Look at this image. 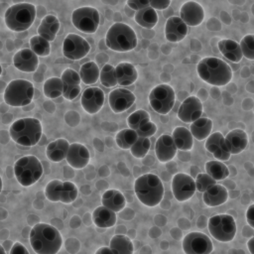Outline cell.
<instances>
[{"label":"cell","instance_id":"obj_1","mask_svg":"<svg viewBox=\"0 0 254 254\" xmlns=\"http://www.w3.org/2000/svg\"><path fill=\"white\" fill-rule=\"evenodd\" d=\"M29 240L36 254H58L63 245L60 231L55 226L43 222L32 227Z\"/></svg>","mask_w":254,"mask_h":254},{"label":"cell","instance_id":"obj_2","mask_svg":"<svg viewBox=\"0 0 254 254\" xmlns=\"http://www.w3.org/2000/svg\"><path fill=\"white\" fill-rule=\"evenodd\" d=\"M199 78L214 86H224L232 79V69L228 64L218 58L207 57L199 61L196 65Z\"/></svg>","mask_w":254,"mask_h":254},{"label":"cell","instance_id":"obj_3","mask_svg":"<svg viewBox=\"0 0 254 254\" xmlns=\"http://www.w3.org/2000/svg\"><path fill=\"white\" fill-rule=\"evenodd\" d=\"M43 127L40 120L34 117H25L14 121L9 128L11 139L23 147H33L41 139Z\"/></svg>","mask_w":254,"mask_h":254},{"label":"cell","instance_id":"obj_4","mask_svg":"<svg viewBox=\"0 0 254 254\" xmlns=\"http://www.w3.org/2000/svg\"><path fill=\"white\" fill-rule=\"evenodd\" d=\"M134 190L137 198L146 206L158 205L164 196V186L158 176L148 173L135 180Z\"/></svg>","mask_w":254,"mask_h":254},{"label":"cell","instance_id":"obj_5","mask_svg":"<svg viewBox=\"0 0 254 254\" xmlns=\"http://www.w3.org/2000/svg\"><path fill=\"white\" fill-rule=\"evenodd\" d=\"M37 10L35 5L27 2L16 3L7 8L4 13L6 27L13 32L27 31L35 22Z\"/></svg>","mask_w":254,"mask_h":254},{"label":"cell","instance_id":"obj_6","mask_svg":"<svg viewBox=\"0 0 254 254\" xmlns=\"http://www.w3.org/2000/svg\"><path fill=\"white\" fill-rule=\"evenodd\" d=\"M105 44L108 49L114 52H130L137 46V36L133 28L129 25L115 23L106 33Z\"/></svg>","mask_w":254,"mask_h":254},{"label":"cell","instance_id":"obj_7","mask_svg":"<svg viewBox=\"0 0 254 254\" xmlns=\"http://www.w3.org/2000/svg\"><path fill=\"white\" fill-rule=\"evenodd\" d=\"M43 173L40 160L33 155L23 156L14 164V175L22 187L33 186L41 179Z\"/></svg>","mask_w":254,"mask_h":254},{"label":"cell","instance_id":"obj_8","mask_svg":"<svg viewBox=\"0 0 254 254\" xmlns=\"http://www.w3.org/2000/svg\"><path fill=\"white\" fill-rule=\"evenodd\" d=\"M34 91V85L31 81L22 78L13 79L7 84L3 98L7 105L24 107L32 102Z\"/></svg>","mask_w":254,"mask_h":254},{"label":"cell","instance_id":"obj_9","mask_svg":"<svg viewBox=\"0 0 254 254\" xmlns=\"http://www.w3.org/2000/svg\"><path fill=\"white\" fill-rule=\"evenodd\" d=\"M207 228L210 235L219 242H230L236 234V222L229 214H216L208 219Z\"/></svg>","mask_w":254,"mask_h":254},{"label":"cell","instance_id":"obj_10","mask_svg":"<svg viewBox=\"0 0 254 254\" xmlns=\"http://www.w3.org/2000/svg\"><path fill=\"white\" fill-rule=\"evenodd\" d=\"M150 106L152 109L162 115L168 114L175 104V91L169 84L156 85L148 96Z\"/></svg>","mask_w":254,"mask_h":254},{"label":"cell","instance_id":"obj_11","mask_svg":"<svg viewBox=\"0 0 254 254\" xmlns=\"http://www.w3.org/2000/svg\"><path fill=\"white\" fill-rule=\"evenodd\" d=\"M71 23L78 31L92 34L95 33L99 27L100 15L96 8L82 6L73 10L71 14Z\"/></svg>","mask_w":254,"mask_h":254},{"label":"cell","instance_id":"obj_12","mask_svg":"<svg viewBox=\"0 0 254 254\" xmlns=\"http://www.w3.org/2000/svg\"><path fill=\"white\" fill-rule=\"evenodd\" d=\"M90 51V45L81 36L77 34H67L64 40L62 52L64 56L71 61L83 59Z\"/></svg>","mask_w":254,"mask_h":254},{"label":"cell","instance_id":"obj_13","mask_svg":"<svg viewBox=\"0 0 254 254\" xmlns=\"http://www.w3.org/2000/svg\"><path fill=\"white\" fill-rule=\"evenodd\" d=\"M183 251L185 254H210L213 244L210 238L202 232H190L183 239Z\"/></svg>","mask_w":254,"mask_h":254},{"label":"cell","instance_id":"obj_14","mask_svg":"<svg viewBox=\"0 0 254 254\" xmlns=\"http://www.w3.org/2000/svg\"><path fill=\"white\" fill-rule=\"evenodd\" d=\"M172 192L180 202L189 200L195 192L194 180L186 173L176 174L172 180Z\"/></svg>","mask_w":254,"mask_h":254},{"label":"cell","instance_id":"obj_15","mask_svg":"<svg viewBox=\"0 0 254 254\" xmlns=\"http://www.w3.org/2000/svg\"><path fill=\"white\" fill-rule=\"evenodd\" d=\"M135 100L134 93L124 87L115 88L108 95V103L114 113H122L128 110Z\"/></svg>","mask_w":254,"mask_h":254},{"label":"cell","instance_id":"obj_16","mask_svg":"<svg viewBox=\"0 0 254 254\" xmlns=\"http://www.w3.org/2000/svg\"><path fill=\"white\" fill-rule=\"evenodd\" d=\"M104 92L101 88L96 86L87 87L81 94L80 104L82 109L88 114H95L103 107Z\"/></svg>","mask_w":254,"mask_h":254},{"label":"cell","instance_id":"obj_17","mask_svg":"<svg viewBox=\"0 0 254 254\" xmlns=\"http://www.w3.org/2000/svg\"><path fill=\"white\" fill-rule=\"evenodd\" d=\"M202 111L203 107L201 101L196 96L190 95L181 103L177 116L181 121L190 124L201 116Z\"/></svg>","mask_w":254,"mask_h":254},{"label":"cell","instance_id":"obj_18","mask_svg":"<svg viewBox=\"0 0 254 254\" xmlns=\"http://www.w3.org/2000/svg\"><path fill=\"white\" fill-rule=\"evenodd\" d=\"M180 18L187 26L196 27L200 25L204 19V10L199 3L188 1L181 6Z\"/></svg>","mask_w":254,"mask_h":254},{"label":"cell","instance_id":"obj_19","mask_svg":"<svg viewBox=\"0 0 254 254\" xmlns=\"http://www.w3.org/2000/svg\"><path fill=\"white\" fill-rule=\"evenodd\" d=\"M64 83L63 96L64 99L71 101L74 100L80 92V77L77 71L72 68H65L61 76Z\"/></svg>","mask_w":254,"mask_h":254},{"label":"cell","instance_id":"obj_20","mask_svg":"<svg viewBox=\"0 0 254 254\" xmlns=\"http://www.w3.org/2000/svg\"><path fill=\"white\" fill-rule=\"evenodd\" d=\"M65 160L67 164L75 169L80 170L87 166L90 161V154L88 149L81 143L69 144Z\"/></svg>","mask_w":254,"mask_h":254},{"label":"cell","instance_id":"obj_21","mask_svg":"<svg viewBox=\"0 0 254 254\" xmlns=\"http://www.w3.org/2000/svg\"><path fill=\"white\" fill-rule=\"evenodd\" d=\"M204 147L217 161H227L231 156L225 145L224 136L218 131L211 133L205 139Z\"/></svg>","mask_w":254,"mask_h":254},{"label":"cell","instance_id":"obj_22","mask_svg":"<svg viewBox=\"0 0 254 254\" xmlns=\"http://www.w3.org/2000/svg\"><path fill=\"white\" fill-rule=\"evenodd\" d=\"M14 66L23 72H34L39 66V58L30 49L19 50L13 57Z\"/></svg>","mask_w":254,"mask_h":254},{"label":"cell","instance_id":"obj_23","mask_svg":"<svg viewBox=\"0 0 254 254\" xmlns=\"http://www.w3.org/2000/svg\"><path fill=\"white\" fill-rule=\"evenodd\" d=\"M178 149L173 141V138L169 134L161 135L155 144L156 157L161 163H168L175 158Z\"/></svg>","mask_w":254,"mask_h":254},{"label":"cell","instance_id":"obj_24","mask_svg":"<svg viewBox=\"0 0 254 254\" xmlns=\"http://www.w3.org/2000/svg\"><path fill=\"white\" fill-rule=\"evenodd\" d=\"M188 34V26L179 16L168 18L165 24V38L172 43L183 41Z\"/></svg>","mask_w":254,"mask_h":254},{"label":"cell","instance_id":"obj_25","mask_svg":"<svg viewBox=\"0 0 254 254\" xmlns=\"http://www.w3.org/2000/svg\"><path fill=\"white\" fill-rule=\"evenodd\" d=\"M224 142L230 155H238L246 149L248 135L242 129H233L224 136Z\"/></svg>","mask_w":254,"mask_h":254},{"label":"cell","instance_id":"obj_26","mask_svg":"<svg viewBox=\"0 0 254 254\" xmlns=\"http://www.w3.org/2000/svg\"><path fill=\"white\" fill-rule=\"evenodd\" d=\"M60 27H61V23L58 17L55 15L49 14L42 19L37 29V33L40 37L44 38L48 42H53L56 39V36L60 30Z\"/></svg>","mask_w":254,"mask_h":254},{"label":"cell","instance_id":"obj_27","mask_svg":"<svg viewBox=\"0 0 254 254\" xmlns=\"http://www.w3.org/2000/svg\"><path fill=\"white\" fill-rule=\"evenodd\" d=\"M203 202L209 206H218L225 203L228 199V191L227 190L219 184H215L209 187L202 195Z\"/></svg>","mask_w":254,"mask_h":254},{"label":"cell","instance_id":"obj_28","mask_svg":"<svg viewBox=\"0 0 254 254\" xmlns=\"http://www.w3.org/2000/svg\"><path fill=\"white\" fill-rule=\"evenodd\" d=\"M117 84L121 86H129L133 84L138 78V71L136 67L128 63L121 62L115 66Z\"/></svg>","mask_w":254,"mask_h":254},{"label":"cell","instance_id":"obj_29","mask_svg":"<svg viewBox=\"0 0 254 254\" xmlns=\"http://www.w3.org/2000/svg\"><path fill=\"white\" fill-rule=\"evenodd\" d=\"M101 203L103 206L116 213L125 207L126 198L120 190L109 189L105 190L101 195Z\"/></svg>","mask_w":254,"mask_h":254},{"label":"cell","instance_id":"obj_30","mask_svg":"<svg viewBox=\"0 0 254 254\" xmlns=\"http://www.w3.org/2000/svg\"><path fill=\"white\" fill-rule=\"evenodd\" d=\"M69 143L66 139L59 138L50 142L46 148V156L54 163L62 162L66 157Z\"/></svg>","mask_w":254,"mask_h":254},{"label":"cell","instance_id":"obj_31","mask_svg":"<svg viewBox=\"0 0 254 254\" xmlns=\"http://www.w3.org/2000/svg\"><path fill=\"white\" fill-rule=\"evenodd\" d=\"M117 220L116 213L101 205L92 212V221L99 228H110L115 225Z\"/></svg>","mask_w":254,"mask_h":254},{"label":"cell","instance_id":"obj_32","mask_svg":"<svg viewBox=\"0 0 254 254\" xmlns=\"http://www.w3.org/2000/svg\"><path fill=\"white\" fill-rule=\"evenodd\" d=\"M218 50L225 59L233 63H239L243 58L239 44L234 40H220L218 42Z\"/></svg>","mask_w":254,"mask_h":254},{"label":"cell","instance_id":"obj_33","mask_svg":"<svg viewBox=\"0 0 254 254\" xmlns=\"http://www.w3.org/2000/svg\"><path fill=\"white\" fill-rule=\"evenodd\" d=\"M190 132L192 138L201 141L205 140L210 134L212 130V121L207 117H199L190 126Z\"/></svg>","mask_w":254,"mask_h":254},{"label":"cell","instance_id":"obj_34","mask_svg":"<svg viewBox=\"0 0 254 254\" xmlns=\"http://www.w3.org/2000/svg\"><path fill=\"white\" fill-rule=\"evenodd\" d=\"M173 141L180 151H190L193 146V138L190 130L186 127H176L172 132Z\"/></svg>","mask_w":254,"mask_h":254},{"label":"cell","instance_id":"obj_35","mask_svg":"<svg viewBox=\"0 0 254 254\" xmlns=\"http://www.w3.org/2000/svg\"><path fill=\"white\" fill-rule=\"evenodd\" d=\"M109 248L113 254H133L134 245L131 239L123 234L112 236L109 242Z\"/></svg>","mask_w":254,"mask_h":254},{"label":"cell","instance_id":"obj_36","mask_svg":"<svg viewBox=\"0 0 254 254\" xmlns=\"http://www.w3.org/2000/svg\"><path fill=\"white\" fill-rule=\"evenodd\" d=\"M99 72H100V69L97 64H95V62L90 61L80 65L78 74H79L80 80L84 84L91 85V84H94L99 79Z\"/></svg>","mask_w":254,"mask_h":254},{"label":"cell","instance_id":"obj_37","mask_svg":"<svg viewBox=\"0 0 254 254\" xmlns=\"http://www.w3.org/2000/svg\"><path fill=\"white\" fill-rule=\"evenodd\" d=\"M135 22L145 29H153L158 23L157 12L149 7H146L135 13Z\"/></svg>","mask_w":254,"mask_h":254},{"label":"cell","instance_id":"obj_38","mask_svg":"<svg viewBox=\"0 0 254 254\" xmlns=\"http://www.w3.org/2000/svg\"><path fill=\"white\" fill-rule=\"evenodd\" d=\"M205 172L210 176L215 182L222 181L229 176V170L223 162L217 160H211L205 163L204 165Z\"/></svg>","mask_w":254,"mask_h":254},{"label":"cell","instance_id":"obj_39","mask_svg":"<svg viewBox=\"0 0 254 254\" xmlns=\"http://www.w3.org/2000/svg\"><path fill=\"white\" fill-rule=\"evenodd\" d=\"M64 83L61 77L53 76L48 78L43 86L44 95L50 99H56L60 96H63Z\"/></svg>","mask_w":254,"mask_h":254},{"label":"cell","instance_id":"obj_40","mask_svg":"<svg viewBox=\"0 0 254 254\" xmlns=\"http://www.w3.org/2000/svg\"><path fill=\"white\" fill-rule=\"evenodd\" d=\"M138 138V135L136 131L130 129V128H125L120 130L116 136H115V142L116 145L123 150H129L132 145L136 142Z\"/></svg>","mask_w":254,"mask_h":254},{"label":"cell","instance_id":"obj_41","mask_svg":"<svg viewBox=\"0 0 254 254\" xmlns=\"http://www.w3.org/2000/svg\"><path fill=\"white\" fill-rule=\"evenodd\" d=\"M30 50L39 58H44L48 57L51 54V45L50 42L45 40L44 38L40 37L39 35L33 36L30 41Z\"/></svg>","mask_w":254,"mask_h":254},{"label":"cell","instance_id":"obj_42","mask_svg":"<svg viewBox=\"0 0 254 254\" xmlns=\"http://www.w3.org/2000/svg\"><path fill=\"white\" fill-rule=\"evenodd\" d=\"M99 80H100V83L106 88H111L116 86L117 78H116L115 67L109 64H104L99 72Z\"/></svg>","mask_w":254,"mask_h":254},{"label":"cell","instance_id":"obj_43","mask_svg":"<svg viewBox=\"0 0 254 254\" xmlns=\"http://www.w3.org/2000/svg\"><path fill=\"white\" fill-rule=\"evenodd\" d=\"M150 121V114L143 109H138L131 113L127 118V125L130 129L136 131L142 124Z\"/></svg>","mask_w":254,"mask_h":254},{"label":"cell","instance_id":"obj_44","mask_svg":"<svg viewBox=\"0 0 254 254\" xmlns=\"http://www.w3.org/2000/svg\"><path fill=\"white\" fill-rule=\"evenodd\" d=\"M151 142L149 138L138 137L136 142L132 145V147L129 150L131 152V155L136 159H143L149 152Z\"/></svg>","mask_w":254,"mask_h":254},{"label":"cell","instance_id":"obj_45","mask_svg":"<svg viewBox=\"0 0 254 254\" xmlns=\"http://www.w3.org/2000/svg\"><path fill=\"white\" fill-rule=\"evenodd\" d=\"M77 195H78L77 187L69 181L64 182L62 191H61L60 201L63 202V203L68 204V203L73 202L76 199Z\"/></svg>","mask_w":254,"mask_h":254},{"label":"cell","instance_id":"obj_46","mask_svg":"<svg viewBox=\"0 0 254 254\" xmlns=\"http://www.w3.org/2000/svg\"><path fill=\"white\" fill-rule=\"evenodd\" d=\"M63 184L64 182L61 180H52L47 184L45 188V195L50 201H60Z\"/></svg>","mask_w":254,"mask_h":254},{"label":"cell","instance_id":"obj_47","mask_svg":"<svg viewBox=\"0 0 254 254\" xmlns=\"http://www.w3.org/2000/svg\"><path fill=\"white\" fill-rule=\"evenodd\" d=\"M239 47L243 57L250 61L254 60V36L252 34L244 36L239 43Z\"/></svg>","mask_w":254,"mask_h":254},{"label":"cell","instance_id":"obj_48","mask_svg":"<svg viewBox=\"0 0 254 254\" xmlns=\"http://www.w3.org/2000/svg\"><path fill=\"white\" fill-rule=\"evenodd\" d=\"M215 184H216V182L210 176H208L206 173L198 174L194 180L195 190H198L199 192H204L209 187H211Z\"/></svg>","mask_w":254,"mask_h":254},{"label":"cell","instance_id":"obj_49","mask_svg":"<svg viewBox=\"0 0 254 254\" xmlns=\"http://www.w3.org/2000/svg\"><path fill=\"white\" fill-rule=\"evenodd\" d=\"M156 132H157V125L154 122H152L151 120L142 124L136 130V133H137L138 137H143V138H150Z\"/></svg>","mask_w":254,"mask_h":254},{"label":"cell","instance_id":"obj_50","mask_svg":"<svg viewBox=\"0 0 254 254\" xmlns=\"http://www.w3.org/2000/svg\"><path fill=\"white\" fill-rule=\"evenodd\" d=\"M126 6L133 11H140L146 7H149V0H127Z\"/></svg>","mask_w":254,"mask_h":254},{"label":"cell","instance_id":"obj_51","mask_svg":"<svg viewBox=\"0 0 254 254\" xmlns=\"http://www.w3.org/2000/svg\"><path fill=\"white\" fill-rule=\"evenodd\" d=\"M171 4V0H149L151 8L156 10H165Z\"/></svg>","mask_w":254,"mask_h":254},{"label":"cell","instance_id":"obj_52","mask_svg":"<svg viewBox=\"0 0 254 254\" xmlns=\"http://www.w3.org/2000/svg\"><path fill=\"white\" fill-rule=\"evenodd\" d=\"M9 254H30V253L22 243L15 242L11 247Z\"/></svg>","mask_w":254,"mask_h":254},{"label":"cell","instance_id":"obj_53","mask_svg":"<svg viewBox=\"0 0 254 254\" xmlns=\"http://www.w3.org/2000/svg\"><path fill=\"white\" fill-rule=\"evenodd\" d=\"M246 220L250 227L254 228V204H250L246 211Z\"/></svg>","mask_w":254,"mask_h":254},{"label":"cell","instance_id":"obj_54","mask_svg":"<svg viewBox=\"0 0 254 254\" xmlns=\"http://www.w3.org/2000/svg\"><path fill=\"white\" fill-rule=\"evenodd\" d=\"M95 254H113V253H112V251L110 250L109 247L103 246V247H100L99 249H97Z\"/></svg>","mask_w":254,"mask_h":254},{"label":"cell","instance_id":"obj_55","mask_svg":"<svg viewBox=\"0 0 254 254\" xmlns=\"http://www.w3.org/2000/svg\"><path fill=\"white\" fill-rule=\"evenodd\" d=\"M247 247L250 254H254V237H251L247 242Z\"/></svg>","mask_w":254,"mask_h":254},{"label":"cell","instance_id":"obj_56","mask_svg":"<svg viewBox=\"0 0 254 254\" xmlns=\"http://www.w3.org/2000/svg\"><path fill=\"white\" fill-rule=\"evenodd\" d=\"M0 254H6L4 248H3V246L1 244H0Z\"/></svg>","mask_w":254,"mask_h":254},{"label":"cell","instance_id":"obj_57","mask_svg":"<svg viewBox=\"0 0 254 254\" xmlns=\"http://www.w3.org/2000/svg\"><path fill=\"white\" fill-rule=\"evenodd\" d=\"M2 188H3V182H2V179L0 177V192L2 191Z\"/></svg>","mask_w":254,"mask_h":254},{"label":"cell","instance_id":"obj_58","mask_svg":"<svg viewBox=\"0 0 254 254\" xmlns=\"http://www.w3.org/2000/svg\"><path fill=\"white\" fill-rule=\"evenodd\" d=\"M2 74V66H1V64H0V75Z\"/></svg>","mask_w":254,"mask_h":254}]
</instances>
